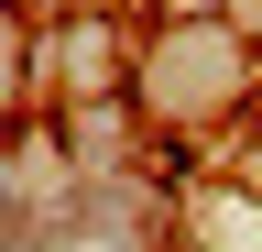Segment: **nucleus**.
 Instances as JSON below:
<instances>
[{"mask_svg": "<svg viewBox=\"0 0 262 252\" xmlns=\"http://www.w3.org/2000/svg\"><path fill=\"white\" fill-rule=\"evenodd\" d=\"M11 219H22V186H11V176H0V252H11V241H22V230H11Z\"/></svg>", "mask_w": 262, "mask_h": 252, "instance_id": "obj_2", "label": "nucleus"}, {"mask_svg": "<svg viewBox=\"0 0 262 252\" xmlns=\"http://www.w3.org/2000/svg\"><path fill=\"white\" fill-rule=\"evenodd\" d=\"M131 77L164 110V132H208L229 99H251V33L241 22H164Z\"/></svg>", "mask_w": 262, "mask_h": 252, "instance_id": "obj_1", "label": "nucleus"}, {"mask_svg": "<svg viewBox=\"0 0 262 252\" xmlns=\"http://www.w3.org/2000/svg\"><path fill=\"white\" fill-rule=\"evenodd\" d=\"M229 22H241V33H251V44H262V0H229Z\"/></svg>", "mask_w": 262, "mask_h": 252, "instance_id": "obj_3", "label": "nucleus"}]
</instances>
